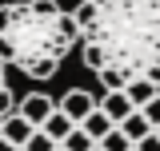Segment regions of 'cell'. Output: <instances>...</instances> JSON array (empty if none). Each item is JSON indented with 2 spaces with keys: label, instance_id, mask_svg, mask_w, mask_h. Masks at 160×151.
I'll use <instances>...</instances> for the list:
<instances>
[{
  "label": "cell",
  "instance_id": "cell-25",
  "mask_svg": "<svg viewBox=\"0 0 160 151\" xmlns=\"http://www.w3.org/2000/svg\"><path fill=\"white\" fill-rule=\"evenodd\" d=\"M132 151H136V147H132Z\"/></svg>",
  "mask_w": 160,
  "mask_h": 151
},
{
  "label": "cell",
  "instance_id": "cell-12",
  "mask_svg": "<svg viewBox=\"0 0 160 151\" xmlns=\"http://www.w3.org/2000/svg\"><path fill=\"white\" fill-rule=\"evenodd\" d=\"M96 147H100V151H132V139H128V135L120 131V127H112V131L104 135V139H100Z\"/></svg>",
  "mask_w": 160,
  "mask_h": 151
},
{
  "label": "cell",
  "instance_id": "cell-11",
  "mask_svg": "<svg viewBox=\"0 0 160 151\" xmlns=\"http://www.w3.org/2000/svg\"><path fill=\"white\" fill-rule=\"evenodd\" d=\"M84 68H92V72H104V68H108V52H104V44H96V40L84 44Z\"/></svg>",
  "mask_w": 160,
  "mask_h": 151
},
{
  "label": "cell",
  "instance_id": "cell-9",
  "mask_svg": "<svg viewBox=\"0 0 160 151\" xmlns=\"http://www.w3.org/2000/svg\"><path fill=\"white\" fill-rule=\"evenodd\" d=\"M96 76L104 80V92H124V88L132 84V76L124 72L120 64H108V68H104V72H96Z\"/></svg>",
  "mask_w": 160,
  "mask_h": 151
},
{
  "label": "cell",
  "instance_id": "cell-14",
  "mask_svg": "<svg viewBox=\"0 0 160 151\" xmlns=\"http://www.w3.org/2000/svg\"><path fill=\"white\" fill-rule=\"evenodd\" d=\"M20 12H24V4H0V36L12 32V24L20 20Z\"/></svg>",
  "mask_w": 160,
  "mask_h": 151
},
{
  "label": "cell",
  "instance_id": "cell-5",
  "mask_svg": "<svg viewBox=\"0 0 160 151\" xmlns=\"http://www.w3.org/2000/svg\"><path fill=\"white\" fill-rule=\"evenodd\" d=\"M124 92H128V99H132V108H144V103H152V99H156L160 95V88L156 84H152V80H148V76H136V80H132V84H128V88H124Z\"/></svg>",
  "mask_w": 160,
  "mask_h": 151
},
{
  "label": "cell",
  "instance_id": "cell-13",
  "mask_svg": "<svg viewBox=\"0 0 160 151\" xmlns=\"http://www.w3.org/2000/svg\"><path fill=\"white\" fill-rule=\"evenodd\" d=\"M60 147H64V151H92V147H96V139L84 131V127H76V131L68 135V139H64Z\"/></svg>",
  "mask_w": 160,
  "mask_h": 151
},
{
  "label": "cell",
  "instance_id": "cell-16",
  "mask_svg": "<svg viewBox=\"0 0 160 151\" xmlns=\"http://www.w3.org/2000/svg\"><path fill=\"white\" fill-rule=\"evenodd\" d=\"M56 147H60V143H56V139H48V135L40 131V127L32 131V139L24 143V151H56Z\"/></svg>",
  "mask_w": 160,
  "mask_h": 151
},
{
  "label": "cell",
  "instance_id": "cell-17",
  "mask_svg": "<svg viewBox=\"0 0 160 151\" xmlns=\"http://www.w3.org/2000/svg\"><path fill=\"white\" fill-rule=\"evenodd\" d=\"M140 112H144V119H148V123H152V131H156V127H160V95L152 99V103H144Z\"/></svg>",
  "mask_w": 160,
  "mask_h": 151
},
{
  "label": "cell",
  "instance_id": "cell-19",
  "mask_svg": "<svg viewBox=\"0 0 160 151\" xmlns=\"http://www.w3.org/2000/svg\"><path fill=\"white\" fill-rule=\"evenodd\" d=\"M116 4H120V0H96V8H100V12H108V8H116Z\"/></svg>",
  "mask_w": 160,
  "mask_h": 151
},
{
  "label": "cell",
  "instance_id": "cell-23",
  "mask_svg": "<svg viewBox=\"0 0 160 151\" xmlns=\"http://www.w3.org/2000/svg\"><path fill=\"white\" fill-rule=\"evenodd\" d=\"M92 151H100V147H92Z\"/></svg>",
  "mask_w": 160,
  "mask_h": 151
},
{
  "label": "cell",
  "instance_id": "cell-20",
  "mask_svg": "<svg viewBox=\"0 0 160 151\" xmlns=\"http://www.w3.org/2000/svg\"><path fill=\"white\" fill-rule=\"evenodd\" d=\"M0 151H20V147H12V143H8V139H0Z\"/></svg>",
  "mask_w": 160,
  "mask_h": 151
},
{
  "label": "cell",
  "instance_id": "cell-10",
  "mask_svg": "<svg viewBox=\"0 0 160 151\" xmlns=\"http://www.w3.org/2000/svg\"><path fill=\"white\" fill-rule=\"evenodd\" d=\"M80 127H84V131H88V135H92V139H96V143H100V139H104V135L112 131L116 123H112V119H108V115H104V112H100V108H96V112L88 115V119H84Z\"/></svg>",
  "mask_w": 160,
  "mask_h": 151
},
{
  "label": "cell",
  "instance_id": "cell-21",
  "mask_svg": "<svg viewBox=\"0 0 160 151\" xmlns=\"http://www.w3.org/2000/svg\"><path fill=\"white\" fill-rule=\"evenodd\" d=\"M56 151H64V147H56Z\"/></svg>",
  "mask_w": 160,
  "mask_h": 151
},
{
  "label": "cell",
  "instance_id": "cell-4",
  "mask_svg": "<svg viewBox=\"0 0 160 151\" xmlns=\"http://www.w3.org/2000/svg\"><path fill=\"white\" fill-rule=\"evenodd\" d=\"M96 108L108 115L112 123H124L128 115L136 112V108H132V99H128V92H104V95L96 99Z\"/></svg>",
  "mask_w": 160,
  "mask_h": 151
},
{
  "label": "cell",
  "instance_id": "cell-1",
  "mask_svg": "<svg viewBox=\"0 0 160 151\" xmlns=\"http://www.w3.org/2000/svg\"><path fill=\"white\" fill-rule=\"evenodd\" d=\"M60 112H64V115H68V119L80 127L88 115L96 112V95L84 92V88H68V92H64V99H60Z\"/></svg>",
  "mask_w": 160,
  "mask_h": 151
},
{
  "label": "cell",
  "instance_id": "cell-2",
  "mask_svg": "<svg viewBox=\"0 0 160 151\" xmlns=\"http://www.w3.org/2000/svg\"><path fill=\"white\" fill-rule=\"evenodd\" d=\"M56 108H60V103L52 99V95H44V92H32V95H24V99H20V115H24L32 127H44V123H48V115L56 112Z\"/></svg>",
  "mask_w": 160,
  "mask_h": 151
},
{
  "label": "cell",
  "instance_id": "cell-24",
  "mask_svg": "<svg viewBox=\"0 0 160 151\" xmlns=\"http://www.w3.org/2000/svg\"><path fill=\"white\" fill-rule=\"evenodd\" d=\"M0 64H4V60H0Z\"/></svg>",
  "mask_w": 160,
  "mask_h": 151
},
{
  "label": "cell",
  "instance_id": "cell-3",
  "mask_svg": "<svg viewBox=\"0 0 160 151\" xmlns=\"http://www.w3.org/2000/svg\"><path fill=\"white\" fill-rule=\"evenodd\" d=\"M32 131H36V127H32L20 112L0 119V139H8V143H12V147H20V151H24V143H28V139H32Z\"/></svg>",
  "mask_w": 160,
  "mask_h": 151
},
{
  "label": "cell",
  "instance_id": "cell-18",
  "mask_svg": "<svg viewBox=\"0 0 160 151\" xmlns=\"http://www.w3.org/2000/svg\"><path fill=\"white\" fill-rule=\"evenodd\" d=\"M136 151H160V135H156V131H152V135H144V139L136 143Z\"/></svg>",
  "mask_w": 160,
  "mask_h": 151
},
{
  "label": "cell",
  "instance_id": "cell-22",
  "mask_svg": "<svg viewBox=\"0 0 160 151\" xmlns=\"http://www.w3.org/2000/svg\"><path fill=\"white\" fill-rule=\"evenodd\" d=\"M156 135H160V127H156Z\"/></svg>",
  "mask_w": 160,
  "mask_h": 151
},
{
  "label": "cell",
  "instance_id": "cell-8",
  "mask_svg": "<svg viewBox=\"0 0 160 151\" xmlns=\"http://www.w3.org/2000/svg\"><path fill=\"white\" fill-rule=\"evenodd\" d=\"M116 127H120L124 135H128V139H132V147H136V143L144 139V135H152V123L144 119V112H132L128 119H124V123H116Z\"/></svg>",
  "mask_w": 160,
  "mask_h": 151
},
{
  "label": "cell",
  "instance_id": "cell-6",
  "mask_svg": "<svg viewBox=\"0 0 160 151\" xmlns=\"http://www.w3.org/2000/svg\"><path fill=\"white\" fill-rule=\"evenodd\" d=\"M40 131L48 135V139H56V143H64V139H68V135L76 131V123H72V119H68V115H64V112H60V108H56V112L48 115V123H44V127H40Z\"/></svg>",
  "mask_w": 160,
  "mask_h": 151
},
{
  "label": "cell",
  "instance_id": "cell-15",
  "mask_svg": "<svg viewBox=\"0 0 160 151\" xmlns=\"http://www.w3.org/2000/svg\"><path fill=\"white\" fill-rule=\"evenodd\" d=\"M28 12H32V16H44V20H56L60 4L56 0H28Z\"/></svg>",
  "mask_w": 160,
  "mask_h": 151
},
{
  "label": "cell",
  "instance_id": "cell-7",
  "mask_svg": "<svg viewBox=\"0 0 160 151\" xmlns=\"http://www.w3.org/2000/svg\"><path fill=\"white\" fill-rule=\"evenodd\" d=\"M72 20H76L80 32H88V36H92V32L100 28V8H96V0H84L76 12H72Z\"/></svg>",
  "mask_w": 160,
  "mask_h": 151
}]
</instances>
